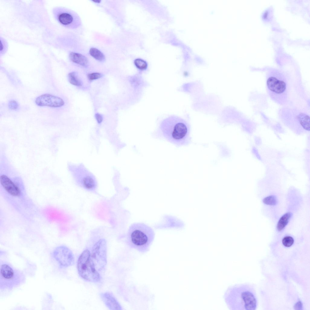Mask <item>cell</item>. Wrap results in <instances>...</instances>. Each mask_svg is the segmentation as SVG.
I'll return each instance as SVG.
<instances>
[{
    "instance_id": "cell-1",
    "label": "cell",
    "mask_w": 310,
    "mask_h": 310,
    "mask_svg": "<svg viewBox=\"0 0 310 310\" xmlns=\"http://www.w3.org/2000/svg\"><path fill=\"white\" fill-rule=\"evenodd\" d=\"M0 190L5 200L18 212L28 214L32 209V203L27 194L23 181L14 167L0 170Z\"/></svg>"
},
{
    "instance_id": "cell-2",
    "label": "cell",
    "mask_w": 310,
    "mask_h": 310,
    "mask_svg": "<svg viewBox=\"0 0 310 310\" xmlns=\"http://www.w3.org/2000/svg\"><path fill=\"white\" fill-rule=\"evenodd\" d=\"M292 75L278 71L266 76V87L271 98L277 103L286 107L292 105V99L297 97V82Z\"/></svg>"
},
{
    "instance_id": "cell-3",
    "label": "cell",
    "mask_w": 310,
    "mask_h": 310,
    "mask_svg": "<svg viewBox=\"0 0 310 310\" xmlns=\"http://www.w3.org/2000/svg\"><path fill=\"white\" fill-rule=\"evenodd\" d=\"M225 302L231 310L255 309L257 302L249 285L236 284L229 287L223 295Z\"/></svg>"
},
{
    "instance_id": "cell-4",
    "label": "cell",
    "mask_w": 310,
    "mask_h": 310,
    "mask_svg": "<svg viewBox=\"0 0 310 310\" xmlns=\"http://www.w3.org/2000/svg\"><path fill=\"white\" fill-rule=\"evenodd\" d=\"M160 129L163 137L177 145H187L190 142V125L180 117L173 115L165 118L161 122Z\"/></svg>"
},
{
    "instance_id": "cell-5",
    "label": "cell",
    "mask_w": 310,
    "mask_h": 310,
    "mask_svg": "<svg viewBox=\"0 0 310 310\" xmlns=\"http://www.w3.org/2000/svg\"><path fill=\"white\" fill-rule=\"evenodd\" d=\"M153 229L143 223H135L129 227L126 234V240L131 248L142 253L149 249L154 238Z\"/></svg>"
},
{
    "instance_id": "cell-6",
    "label": "cell",
    "mask_w": 310,
    "mask_h": 310,
    "mask_svg": "<svg viewBox=\"0 0 310 310\" xmlns=\"http://www.w3.org/2000/svg\"><path fill=\"white\" fill-rule=\"evenodd\" d=\"M68 168L78 186L86 191L98 194L96 177L83 164L70 163Z\"/></svg>"
},
{
    "instance_id": "cell-7",
    "label": "cell",
    "mask_w": 310,
    "mask_h": 310,
    "mask_svg": "<svg viewBox=\"0 0 310 310\" xmlns=\"http://www.w3.org/2000/svg\"><path fill=\"white\" fill-rule=\"evenodd\" d=\"M25 276L20 270L8 262L0 261V289L11 290L19 286L25 281Z\"/></svg>"
},
{
    "instance_id": "cell-8",
    "label": "cell",
    "mask_w": 310,
    "mask_h": 310,
    "mask_svg": "<svg viewBox=\"0 0 310 310\" xmlns=\"http://www.w3.org/2000/svg\"><path fill=\"white\" fill-rule=\"evenodd\" d=\"M77 269L80 276L84 280L92 282H99L101 277L91 258L89 250H84L79 257Z\"/></svg>"
},
{
    "instance_id": "cell-9",
    "label": "cell",
    "mask_w": 310,
    "mask_h": 310,
    "mask_svg": "<svg viewBox=\"0 0 310 310\" xmlns=\"http://www.w3.org/2000/svg\"><path fill=\"white\" fill-rule=\"evenodd\" d=\"M53 13L58 21L66 27L75 29L81 25L79 15L71 10L63 7H56L53 9Z\"/></svg>"
},
{
    "instance_id": "cell-10",
    "label": "cell",
    "mask_w": 310,
    "mask_h": 310,
    "mask_svg": "<svg viewBox=\"0 0 310 310\" xmlns=\"http://www.w3.org/2000/svg\"><path fill=\"white\" fill-rule=\"evenodd\" d=\"M91 255L97 271L104 269L107 264V242L104 238L100 239L94 244Z\"/></svg>"
},
{
    "instance_id": "cell-11",
    "label": "cell",
    "mask_w": 310,
    "mask_h": 310,
    "mask_svg": "<svg viewBox=\"0 0 310 310\" xmlns=\"http://www.w3.org/2000/svg\"><path fill=\"white\" fill-rule=\"evenodd\" d=\"M53 256L59 264L63 267L71 266L74 263V257L72 252L65 246L56 247L53 251Z\"/></svg>"
},
{
    "instance_id": "cell-12",
    "label": "cell",
    "mask_w": 310,
    "mask_h": 310,
    "mask_svg": "<svg viewBox=\"0 0 310 310\" xmlns=\"http://www.w3.org/2000/svg\"><path fill=\"white\" fill-rule=\"evenodd\" d=\"M35 103L39 106L58 107L64 104V100L58 97L48 94H42L36 98Z\"/></svg>"
},
{
    "instance_id": "cell-13",
    "label": "cell",
    "mask_w": 310,
    "mask_h": 310,
    "mask_svg": "<svg viewBox=\"0 0 310 310\" xmlns=\"http://www.w3.org/2000/svg\"><path fill=\"white\" fill-rule=\"evenodd\" d=\"M101 298L105 305L109 309L121 310L122 307L113 294L110 292L101 293Z\"/></svg>"
},
{
    "instance_id": "cell-14",
    "label": "cell",
    "mask_w": 310,
    "mask_h": 310,
    "mask_svg": "<svg viewBox=\"0 0 310 310\" xmlns=\"http://www.w3.org/2000/svg\"><path fill=\"white\" fill-rule=\"evenodd\" d=\"M69 57L73 63L84 67L88 65V60L87 58L81 54L72 52L70 53Z\"/></svg>"
},
{
    "instance_id": "cell-15",
    "label": "cell",
    "mask_w": 310,
    "mask_h": 310,
    "mask_svg": "<svg viewBox=\"0 0 310 310\" xmlns=\"http://www.w3.org/2000/svg\"><path fill=\"white\" fill-rule=\"evenodd\" d=\"M291 216V213H288L281 217L277 226V229L278 231L280 232L285 228L288 223Z\"/></svg>"
},
{
    "instance_id": "cell-16",
    "label": "cell",
    "mask_w": 310,
    "mask_h": 310,
    "mask_svg": "<svg viewBox=\"0 0 310 310\" xmlns=\"http://www.w3.org/2000/svg\"><path fill=\"white\" fill-rule=\"evenodd\" d=\"M90 55L96 60L102 62L104 61V54L99 50L95 48H91L89 51Z\"/></svg>"
},
{
    "instance_id": "cell-17",
    "label": "cell",
    "mask_w": 310,
    "mask_h": 310,
    "mask_svg": "<svg viewBox=\"0 0 310 310\" xmlns=\"http://www.w3.org/2000/svg\"><path fill=\"white\" fill-rule=\"evenodd\" d=\"M68 77L69 81L71 84L78 86H81L82 83L75 72H73L69 73Z\"/></svg>"
},
{
    "instance_id": "cell-18",
    "label": "cell",
    "mask_w": 310,
    "mask_h": 310,
    "mask_svg": "<svg viewBox=\"0 0 310 310\" xmlns=\"http://www.w3.org/2000/svg\"><path fill=\"white\" fill-rule=\"evenodd\" d=\"M134 64L136 67L138 69L143 70L146 69L147 67V64L144 60L140 58H137L134 61Z\"/></svg>"
},
{
    "instance_id": "cell-19",
    "label": "cell",
    "mask_w": 310,
    "mask_h": 310,
    "mask_svg": "<svg viewBox=\"0 0 310 310\" xmlns=\"http://www.w3.org/2000/svg\"><path fill=\"white\" fill-rule=\"evenodd\" d=\"M263 202L266 204L273 206L276 204L277 200L274 196L270 195L264 198L263 200Z\"/></svg>"
},
{
    "instance_id": "cell-20",
    "label": "cell",
    "mask_w": 310,
    "mask_h": 310,
    "mask_svg": "<svg viewBox=\"0 0 310 310\" xmlns=\"http://www.w3.org/2000/svg\"><path fill=\"white\" fill-rule=\"evenodd\" d=\"M294 240L293 238L290 236L285 237L282 240L283 245L285 247H289L292 245Z\"/></svg>"
},
{
    "instance_id": "cell-21",
    "label": "cell",
    "mask_w": 310,
    "mask_h": 310,
    "mask_svg": "<svg viewBox=\"0 0 310 310\" xmlns=\"http://www.w3.org/2000/svg\"><path fill=\"white\" fill-rule=\"evenodd\" d=\"M87 77L89 80L92 81L100 78L102 74L98 73H93L88 74Z\"/></svg>"
},
{
    "instance_id": "cell-22",
    "label": "cell",
    "mask_w": 310,
    "mask_h": 310,
    "mask_svg": "<svg viewBox=\"0 0 310 310\" xmlns=\"http://www.w3.org/2000/svg\"><path fill=\"white\" fill-rule=\"evenodd\" d=\"M8 107L11 110H15L17 109L19 107L18 103L14 100L11 101L8 103Z\"/></svg>"
},
{
    "instance_id": "cell-23",
    "label": "cell",
    "mask_w": 310,
    "mask_h": 310,
    "mask_svg": "<svg viewBox=\"0 0 310 310\" xmlns=\"http://www.w3.org/2000/svg\"><path fill=\"white\" fill-rule=\"evenodd\" d=\"M95 118L98 123H101L103 120V117L101 115L99 114H95Z\"/></svg>"
},
{
    "instance_id": "cell-24",
    "label": "cell",
    "mask_w": 310,
    "mask_h": 310,
    "mask_svg": "<svg viewBox=\"0 0 310 310\" xmlns=\"http://www.w3.org/2000/svg\"><path fill=\"white\" fill-rule=\"evenodd\" d=\"M93 1V2H94L95 3H99L100 2H101V1H100V0H95V1Z\"/></svg>"
}]
</instances>
